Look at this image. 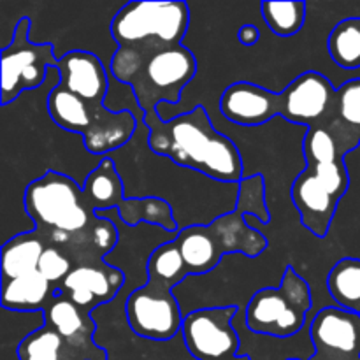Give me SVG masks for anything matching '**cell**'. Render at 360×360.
I'll return each mask as SVG.
<instances>
[{
	"label": "cell",
	"mask_w": 360,
	"mask_h": 360,
	"mask_svg": "<svg viewBox=\"0 0 360 360\" xmlns=\"http://www.w3.org/2000/svg\"><path fill=\"white\" fill-rule=\"evenodd\" d=\"M260 9L264 23L280 37H290L304 27L306 2H262Z\"/></svg>",
	"instance_id": "cell-27"
},
{
	"label": "cell",
	"mask_w": 360,
	"mask_h": 360,
	"mask_svg": "<svg viewBox=\"0 0 360 360\" xmlns=\"http://www.w3.org/2000/svg\"><path fill=\"white\" fill-rule=\"evenodd\" d=\"M129 326L137 336L150 341H169L181 333L183 315L172 288L146 280L127 299Z\"/></svg>",
	"instance_id": "cell-10"
},
{
	"label": "cell",
	"mask_w": 360,
	"mask_h": 360,
	"mask_svg": "<svg viewBox=\"0 0 360 360\" xmlns=\"http://www.w3.org/2000/svg\"><path fill=\"white\" fill-rule=\"evenodd\" d=\"M252 214L262 224H269L271 214L266 204V179L262 174L248 176L239 181L236 207L206 225H188L179 229L176 245L185 259L190 276L217 269L225 255L243 253L259 257L266 252L267 238L246 221Z\"/></svg>",
	"instance_id": "cell-2"
},
{
	"label": "cell",
	"mask_w": 360,
	"mask_h": 360,
	"mask_svg": "<svg viewBox=\"0 0 360 360\" xmlns=\"http://www.w3.org/2000/svg\"><path fill=\"white\" fill-rule=\"evenodd\" d=\"M44 323L51 326L60 336L76 347L94 341L95 323L91 320V313L81 309L62 290L46 308Z\"/></svg>",
	"instance_id": "cell-20"
},
{
	"label": "cell",
	"mask_w": 360,
	"mask_h": 360,
	"mask_svg": "<svg viewBox=\"0 0 360 360\" xmlns=\"http://www.w3.org/2000/svg\"><path fill=\"white\" fill-rule=\"evenodd\" d=\"M46 241L32 229L30 232L14 236L2 246V281L14 280L25 274L35 273L39 267L42 253L46 250Z\"/></svg>",
	"instance_id": "cell-21"
},
{
	"label": "cell",
	"mask_w": 360,
	"mask_h": 360,
	"mask_svg": "<svg viewBox=\"0 0 360 360\" xmlns=\"http://www.w3.org/2000/svg\"><path fill=\"white\" fill-rule=\"evenodd\" d=\"M302 153L306 164H323V162L345 160L347 151L340 146V143L326 127H311L304 134Z\"/></svg>",
	"instance_id": "cell-28"
},
{
	"label": "cell",
	"mask_w": 360,
	"mask_h": 360,
	"mask_svg": "<svg viewBox=\"0 0 360 360\" xmlns=\"http://www.w3.org/2000/svg\"><path fill=\"white\" fill-rule=\"evenodd\" d=\"M144 125L148 129V146L158 157L220 183L239 185L245 178L238 146L231 137L214 129L202 105L172 116L167 122L158 112H148L144 115Z\"/></svg>",
	"instance_id": "cell-3"
},
{
	"label": "cell",
	"mask_w": 360,
	"mask_h": 360,
	"mask_svg": "<svg viewBox=\"0 0 360 360\" xmlns=\"http://www.w3.org/2000/svg\"><path fill=\"white\" fill-rule=\"evenodd\" d=\"M125 285V273L109 264H77L62 283L60 290L81 309L94 313L95 308L112 301Z\"/></svg>",
	"instance_id": "cell-13"
},
{
	"label": "cell",
	"mask_w": 360,
	"mask_h": 360,
	"mask_svg": "<svg viewBox=\"0 0 360 360\" xmlns=\"http://www.w3.org/2000/svg\"><path fill=\"white\" fill-rule=\"evenodd\" d=\"M326 129L334 136L345 151L360 144V77L347 81L336 91L334 115Z\"/></svg>",
	"instance_id": "cell-19"
},
{
	"label": "cell",
	"mask_w": 360,
	"mask_h": 360,
	"mask_svg": "<svg viewBox=\"0 0 360 360\" xmlns=\"http://www.w3.org/2000/svg\"><path fill=\"white\" fill-rule=\"evenodd\" d=\"M311 287L294 267L285 269L278 287L255 292L245 309V323L259 336L288 340L308 326Z\"/></svg>",
	"instance_id": "cell-6"
},
{
	"label": "cell",
	"mask_w": 360,
	"mask_h": 360,
	"mask_svg": "<svg viewBox=\"0 0 360 360\" xmlns=\"http://www.w3.org/2000/svg\"><path fill=\"white\" fill-rule=\"evenodd\" d=\"M238 39H239V42H241L243 46L257 44V42H259V39H260L259 28H257L255 25H252V23L243 25V27L239 28V32H238Z\"/></svg>",
	"instance_id": "cell-30"
},
{
	"label": "cell",
	"mask_w": 360,
	"mask_h": 360,
	"mask_svg": "<svg viewBox=\"0 0 360 360\" xmlns=\"http://www.w3.org/2000/svg\"><path fill=\"white\" fill-rule=\"evenodd\" d=\"M146 280L158 281V283L165 285V287L172 288V290L186 276H190L188 267H186L185 259H183L176 241L162 243L160 246H157L151 252L146 264Z\"/></svg>",
	"instance_id": "cell-25"
},
{
	"label": "cell",
	"mask_w": 360,
	"mask_h": 360,
	"mask_svg": "<svg viewBox=\"0 0 360 360\" xmlns=\"http://www.w3.org/2000/svg\"><path fill=\"white\" fill-rule=\"evenodd\" d=\"M329 55L343 69L360 67V18L340 21L327 39Z\"/></svg>",
	"instance_id": "cell-26"
},
{
	"label": "cell",
	"mask_w": 360,
	"mask_h": 360,
	"mask_svg": "<svg viewBox=\"0 0 360 360\" xmlns=\"http://www.w3.org/2000/svg\"><path fill=\"white\" fill-rule=\"evenodd\" d=\"M30 30V18H21L11 42L2 48V105L44 84L49 70L58 65L53 44L32 42Z\"/></svg>",
	"instance_id": "cell-8"
},
{
	"label": "cell",
	"mask_w": 360,
	"mask_h": 360,
	"mask_svg": "<svg viewBox=\"0 0 360 360\" xmlns=\"http://www.w3.org/2000/svg\"><path fill=\"white\" fill-rule=\"evenodd\" d=\"M281 91H271L259 84L239 81L221 94L220 112L236 125L257 127L281 116Z\"/></svg>",
	"instance_id": "cell-15"
},
{
	"label": "cell",
	"mask_w": 360,
	"mask_h": 360,
	"mask_svg": "<svg viewBox=\"0 0 360 360\" xmlns=\"http://www.w3.org/2000/svg\"><path fill=\"white\" fill-rule=\"evenodd\" d=\"M309 340L311 360H360V315L327 306L309 322Z\"/></svg>",
	"instance_id": "cell-12"
},
{
	"label": "cell",
	"mask_w": 360,
	"mask_h": 360,
	"mask_svg": "<svg viewBox=\"0 0 360 360\" xmlns=\"http://www.w3.org/2000/svg\"><path fill=\"white\" fill-rule=\"evenodd\" d=\"M336 91L338 88L323 74L315 70L301 74L281 91V118L308 129L326 127L334 115Z\"/></svg>",
	"instance_id": "cell-11"
},
{
	"label": "cell",
	"mask_w": 360,
	"mask_h": 360,
	"mask_svg": "<svg viewBox=\"0 0 360 360\" xmlns=\"http://www.w3.org/2000/svg\"><path fill=\"white\" fill-rule=\"evenodd\" d=\"M229 360H252L248 357V355H238V357H232V359H229Z\"/></svg>",
	"instance_id": "cell-32"
},
{
	"label": "cell",
	"mask_w": 360,
	"mask_h": 360,
	"mask_svg": "<svg viewBox=\"0 0 360 360\" xmlns=\"http://www.w3.org/2000/svg\"><path fill=\"white\" fill-rule=\"evenodd\" d=\"M23 206L34 231L46 245L65 250L74 266L102 262L118 243L115 221L97 217L83 186L58 171L28 183Z\"/></svg>",
	"instance_id": "cell-1"
},
{
	"label": "cell",
	"mask_w": 360,
	"mask_h": 360,
	"mask_svg": "<svg viewBox=\"0 0 360 360\" xmlns=\"http://www.w3.org/2000/svg\"><path fill=\"white\" fill-rule=\"evenodd\" d=\"M190 25L185 2H127L111 21V35L118 48L151 49L183 44Z\"/></svg>",
	"instance_id": "cell-7"
},
{
	"label": "cell",
	"mask_w": 360,
	"mask_h": 360,
	"mask_svg": "<svg viewBox=\"0 0 360 360\" xmlns=\"http://www.w3.org/2000/svg\"><path fill=\"white\" fill-rule=\"evenodd\" d=\"M238 306L202 308L183 320V341L197 360H229L241 352V338L234 327Z\"/></svg>",
	"instance_id": "cell-9"
},
{
	"label": "cell",
	"mask_w": 360,
	"mask_h": 360,
	"mask_svg": "<svg viewBox=\"0 0 360 360\" xmlns=\"http://www.w3.org/2000/svg\"><path fill=\"white\" fill-rule=\"evenodd\" d=\"M112 77L130 86L144 115L162 104H178L186 84L197 74V60L183 44L151 49L118 48L111 60Z\"/></svg>",
	"instance_id": "cell-4"
},
{
	"label": "cell",
	"mask_w": 360,
	"mask_h": 360,
	"mask_svg": "<svg viewBox=\"0 0 360 360\" xmlns=\"http://www.w3.org/2000/svg\"><path fill=\"white\" fill-rule=\"evenodd\" d=\"M290 199L304 229L316 238H326L343 197L338 195L315 172L304 169L292 183Z\"/></svg>",
	"instance_id": "cell-14"
},
{
	"label": "cell",
	"mask_w": 360,
	"mask_h": 360,
	"mask_svg": "<svg viewBox=\"0 0 360 360\" xmlns=\"http://www.w3.org/2000/svg\"><path fill=\"white\" fill-rule=\"evenodd\" d=\"M60 84L91 105H104L109 90V70L90 51H69L58 58Z\"/></svg>",
	"instance_id": "cell-16"
},
{
	"label": "cell",
	"mask_w": 360,
	"mask_h": 360,
	"mask_svg": "<svg viewBox=\"0 0 360 360\" xmlns=\"http://www.w3.org/2000/svg\"><path fill=\"white\" fill-rule=\"evenodd\" d=\"M327 288L336 306L360 315V259H341L327 276Z\"/></svg>",
	"instance_id": "cell-24"
},
{
	"label": "cell",
	"mask_w": 360,
	"mask_h": 360,
	"mask_svg": "<svg viewBox=\"0 0 360 360\" xmlns=\"http://www.w3.org/2000/svg\"><path fill=\"white\" fill-rule=\"evenodd\" d=\"M94 360H108V355H105V352H104V350H102V352H101V354H98V355H97V357H95Z\"/></svg>",
	"instance_id": "cell-31"
},
{
	"label": "cell",
	"mask_w": 360,
	"mask_h": 360,
	"mask_svg": "<svg viewBox=\"0 0 360 360\" xmlns=\"http://www.w3.org/2000/svg\"><path fill=\"white\" fill-rule=\"evenodd\" d=\"M118 218L129 227H136L141 221L158 225L171 234L179 231L176 224L172 206L160 197H127L116 210Z\"/></svg>",
	"instance_id": "cell-23"
},
{
	"label": "cell",
	"mask_w": 360,
	"mask_h": 360,
	"mask_svg": "<svg viewBox=\"0 0 360 360\" xmlns=\"http://www.w3.org/2000/svg\"><path fill=\"white\" fill-rule=\"evenodd\" d=\"M48 112L56 127L83 136L84 148L91 155H111L136 134L141 120L130 109H112L91 105L76 97L62 84H55L48 95Z\"/></svg>",
	"instance_id": "cell-5"
},
{
	"label": "cell",
	"mask_w": 360,
	"mask_h": 360,
	"mask_svg": "<svg viewBox=\"0 0 360 360\" xmlns=\"http://www.w3.org/2000/svg\"><path fill=\"white\" fill-rule=\"evenodd\" d=\"M83 190L95 211H105L112 210V207L118 210L120 204L127 199V190L118 167H116L115 158H102L97 167L84 179Z\"/></svg>",
	"instance_id": "cell-22"
},
{
	"label": "cell",
	"mask_w": 360,
	"mask_h": 360,
	"mask_svg": "<svg viewBox=\"0 0 360 360\" xmlns=\"http://www.w3.org/2000/svg\"><path fill=\"white\" fill-rule=\"evenodd\" d=\"M309 360H311V359H309Z\"/></svg>",
	"instance_id": "cell-33"
},
{
	"label": "cell",
	"mask_w": 360,
	"mask_h": 360,
	"mask_svg": "<svg viewBox=\"0 0 360 360\" xmlns=\"http://www.w3.org/2000/svg\"><path fill=\"white\" fill-rule=\"evenodd\" d=\"M72 269L74 260L65 250L58 248V246H46L44 253H42L41 260H39L37 273H41L49 283L62 287V283Z\"/></svg>",
	"instance_id": "cell-29"
},
{
	"label": "cell",
	"mask_w": 360,
	"mask_h": 360,
	"mask_svg": "<svg viewBox=\"0 0 360 360\" xmlns=\"http://www.w3.org/2000/svg\"><path fill=\"white\" fill-rule=\"evenodd\" d=\"M60 287L49 283L41 273H30L14 280L2 281V308L18 313L46 311L49 302L56 297Z\"/></svg>",
	"instance_id": "cell-18"
},
{
	"label": "cell",
	"mask_w": 360,
	"mask_h": 360,
	"mask_svg": "<svg viewBox=\"0 0 360 360\" xmlns=\"http://www.w3.org/2000/svg\"><path fill=\"white\" fill-rule=\"evenodd\" d=\"M20 360H94L102 352L95 341L84 345H70L51 326L44 323L18 345Z\"/></svg>",
	"instance_id": "cell-17"
}]
</instances>
